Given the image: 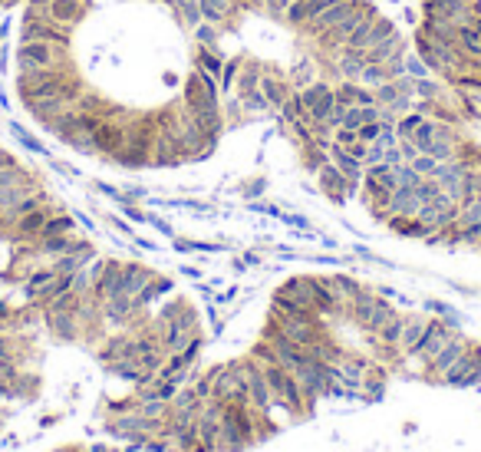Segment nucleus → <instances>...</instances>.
<instances>
[{"label":"nucleus","instance_id":"8","mask_svg":"<svg viewBox=\"0 0 481 452\" xmlns=\"http://www.w3.org/2000/svg\"><path fill=\"white\" fill-rule=\"evenodd\" d=\"M468 347H471V340H468L462 330H455V334H451V340H448L445 347L438 350V357H435L429 367H425V376H429L432 383H442V376H445L448 370H451L455 363H458V360H462Z\"/></svg>","mask_w":481,"mask_h":452},{"label":"nucleus","instance_id":"14","mask_svg":"<svg viewBox=\"0 0 481 452\" xmlns=\"http://www.w3.org/2000/svg\"><path fill=\"white\" fill-rule=\"evenodd\" d=\"M122 135H126V122L102 119L99 126H96V149H99L102 159H113L122 149Z\"/></svg>","mask_w":481,"mask_h":452},{"label":"nucleus","instance_id":"33","mask_svg":"<svg viewBox=\"0 0 481 452\" xmlns=\"http://www.w3.org/2000/svg\"><path fill=\"white\" fill-rule=\"evenodd\" d=\"M409 166H412L415 172L422 175V179H432V175H435V168H438V159H432V155H425V152H422V155H419L415 162H409Z\"/></svg>","mask_w":481,"mask_h":452},{"label":"nucleus","instance_id":"37","mask_svg":"<svg viewBox=\"0 0 481 452\" xmlns=\"http://www.w3.org/2000/svg\"><path fill=\"white\" fill-rule=\"evenodd\" d=\"M356 133H360V142H366V146H369V142H376V139H379L382 122H363Z\"/></svg>","mask_w":481,"mask_h":452},{"label":"nucleus","instance_id":"23","mask_svg":"<svg viewBox=\"0 0 481 452\" xmlns=\"http://www.w3.org/2000/svg\"><path fill=\"white\" fill-rule=\"evenodd\" d=\"M382 393H386V370L379 363H373V367L366 370L363 383H360V400L376 403V400H382Z\"/></svg>","mask_w":481,"mask_h":452},{"label":"nucleus","instance_id":"24","mask_svg":"<svg viewBox=\"0 0 481 452\" xmlns=\"http://www.w3.org/2000/svg\"><path fill=\"white\" fill-rule=\"evenodd\" d=\"M7 129H10V135H14V139H17L27 152H34V155H40V159H50V149H47V146H43L34 133H27V129H23V122L10 119V122H7Z\"/></svg>","mask_w":481,"mask_h":452},{"label":"nucleus","instance_id":"30","mask_svg":"<svg viewBox=\"0 0 481 452\" xmlns=\"http://www.w3.org/2000/svg\"><path fill=\"white\" fill-rule=\"evenodd\" d=\"M191 36H195V43H198V47H218L221 27H215V23H204V20H201L198 27L191 30Z\"/></svg>","mask_w":481,"mask_h":452},{"label":"nucleus","instance_id":"27","mask_svg":"<svg viewBox=\"0 0 481 452\" xmlns=\"http://www.w3.org/2000/svg\"><path fill=\"white\" fill-rule=\"evenodd\" d=\"M244 67V56H231V60H224V69H221V96L224 93H234V83H237V73Z\"/></svg>","mask_w":481,"mask_h":452},{"label":"nucleus","instance_id":"34","mask_svg":"<svg viewBox=\"0 0 481 452\" xmlns=\"http://www.w3.org/2000/svg\"><path fill=\"white\" fill-rule=\"evenodd\" d=\"M366 119H363V106H347L343 113V129H360Z\"/></svg>","mask_w":481,"mask_h":452},{"label":"nucleus","instance_id":"38","mask_svg":"<svg viewBox=\"0 0 481 452\" xmlns=\"http://www.w3.org/2000/svg\"><path fill=\"white\" fill-rule=\"evenodd\" d=\"M399 152H402V162H415V159L422 155L412 139H399Z\"/></svg>","mask_w":481,"mask_h":452},{"label":"nucleus","instance_id":"41","mask_svg":"<svg viewBox=\"0 0 481 452\" xmlns=\"http://www.w3.org/2000/svg\"><path fill=\"white\" fill-rule=\"evenodd\" d=\"M182 274H185V278H191V281H201V278H204L201 268H191V264H182Z\"/></svg>","mask_w":481,"mask_h":452},{"label":"nucleus","instance_id":"29","mask_svg":"<svg viewBox=\"0 0 481 452\" xmlns=\"http://www.w3.org/2000/svg\"><path fill=\"white\" fill-rule=\"evenodd\" d=\"M310 20V7H307V0H294L290 7H287V14H283V23H290V27H297L303 30V23Z\"/></svg>","mask_w":481,"mask_h":452},{"label":"nucleus","instance_id":"2","mask_svg":"<svg viewBox=\"0 0 481 452\" xmlns=\"http://www.w3.org/2000/svg\"><path fill=\"white\" fill-rule=\"evenodd\" d=\"M396 314H399L396 304L386 301V297H379V294H376V291H369V287H363V294L349 304V320H353V324H356L366 337L379 334L382 327L396 317Z\"/></svg>","mask_w":481,"mask_h":452},{"label":"nucleus","instance_id":"19","mask_svg":"<svg viewBox=\"0 0 481 452\" xmlns=\"http://www.w3.org/2000/svg\"><path fill=\"white\" fill-rule=\"evenodd\" d=\"M172 291H175V284H172V278H162V274H152V281L145 287H142V291H139V294H135L132 301H135V307H139V310H149L152 304L155 301H162V297H165V294H172Z\"/></svg>","mask_w":481,"mask_h":452},{"label":"nucleus","instance_id":"13","mask_svg":"<svg viewBox=\"0 0 481 452\" xmlns=\"http://www.w3.org/2000/svg\"><path fill=\"white\" fill-rule=\"evenodd\" d=\"M435 10V14H445L455 27H465V20L478 10V0H422V14Z\"/></svg>","mask_w":481,"mask_h":452},{"label":"nucleus","instance_id":"42","mask_svg":"<svg viewBox=\"0 0 481 452\" xmlns=\"http://www.w3.org/2000/svg\"><path fill=\"white\" fill-rule=\"evenodd\" d=\"M402 17H406V23H409V27H419V23H422V20H419V14H415L412 7H406V10H402Z\"/></svg>","mask_w":481,"mask_h":452},{"label":"nucleus","instance_id":"10","mask_svg":"<svg viewBox=\"0 0 481 452\" xmlns=\"http://www.w3.org/2000/svg\"><path fill=\"white\" fill-rule=\"evenodd\" d=\"M327 67H330V76H336V80H353V83H356L360 73H363V67H366V53L343 47V50H336L327 56Z\"/></svg>","mask_w":481,"mask_h":452},{"label":"nucleus","instance_id":"18","mask_svg":"<svg viewBox=\"0 0 481 452\" xmlns=\"http://www.w3.org/2000/svg\"><path fill=\"white\" fill-rule=\"evenodd\" d=\"M261 93H264V100L270 102V109L277 113L283 102L290 100L294 86H290V80H283V76H277V73H264V76H261Z\"/></svg>","mask_w":481,"mask_h":452},{"label":"nucleus","instance_id":"28","mask_svg":"<svg viewBox=\"0 0 481 452\" xmlns=\"http://www.w3.org/2000/svg\"><path fill=\"white\" fill-rule=\"evenodd\" d=\"M396 30H399L396 23H392L389 17H382V14H379V17L373 20V30H369V43H366V50H369V47H376V43H382L386 36H389V34H396Z\"/></svg>","mask_w":481,"mask_h":452},{"label":"nucleus","instance_id":"36","mask_svg":"<svg viewBox=\"0 0 481 452\" xmlns=\"http://www.w3.org/2000/svg\"><path fill=\"white\" fill-rule=\"evenodd\" d=\"M333 142H336V146H343V149H349V146H356V142H360V133H356V129H343V126H340V129L333 133Z\"/></svg>","mask_w":481,"mask_h":452},{"label":"nucleus","instance_id":"9","mask_svg":"<svg viewBox=\"0 0 481 452\" xmlns=\"http://www.w3.org/2000/svg\"><path fill=\"white\" fill-rule=\"evenodd\" d=\"M43 327L60 343H73V340L83 337V320L76 310H43Z\"/></svg>","mask_w":481,"mask_h":452},{"label":"nucleus","instance_id":"16","mask_svg":"<svg viewBox=\"0 0 481 452\" xmlns=\"http://www.w3.org/2000/svg\"><path fill=\"white\" fill-rule=\"evenodd\" d=\"M23 109H27V116H34L40 122V129L43 126H50L56 116H63L67 109H73L67 100H60V96H47V100H30L23 102Z\"/></svg>","mask_w":481,"mask_h":452},{"label":"nucleus","instance_id":"26","mask_svg":"<svg viewBox=\"0 0 481 452\" xmlns=\"http://www.w3.org/2000/svg\"><path fill=\"white\" fill-rule=\"evenodd\" d=\"M360 86H366V89H379L382 83H392V76H389V69H386V63H366L363 73H360V80H356Z\"/></svg>","mask_w":481,"mask_h":452},{"label":"nucleus","instance_id":"15","mask_svg":"<svg viewBox=\"0 0 481 452\" xmlns=\"http://www.w3.org/2000/svg\"><path fill=\"white\" fill-rule=\"evenodd\" d=\"M86 14H89V3L86 0H53L50 3V17L56 23H63L67 30H76L86 20Z\"/></svg>","mask_w":481,"mask_h":452},{"label":"nucleus","instance_id":"39","mask_svg":"<svg viewBox=\"0 0 481 452\" xmlns=\"http://www.w3.org/2000/svg\"><path fill=\"white\" fill-rule=\"evenodd\" d=\"M396 83V89L402 93V96H415V76H409V73H402L399 80H392Z\"/></svg>","mask_w":481,"mask_h":452},{"label":"nucleus","instance_id":"12","mask_svg":"<svg viewBox=\"0 0 481 452\" xmlns=\"http://www.w3.org/2000/svg\"><path fill=\"white\" fill-rule=\"evenodd\" d=\"M425 330H429V314L409 310V314H406V327H402V340H399L402 357H412V353L419 350V343L425 340Z\"/></svg>","mask_w":481,"mask_h":452},{"label":"nucleus","instance_id":"21","mask_svg":"<svg viewBox=\"0 0 481 452\" xmlns=\"http://www.w3.org/2000/svg\"><path fill=\"white\" fill-rule=\"evenodd\" d=\"M261 76H264V63L244 60V67H241V73H237V83H234V96L244 100V96H250V93H257V89H261Z\"/></svg>","mask_w":481,"mask_h":452},{"label":"nucleus","instance_id":"1","mask_svg":"<svg viewBox=\"0 0 481 452\" xmlns=\"http://www.w3.org/2000/svg\"><path fill=\"white\" fill-rule=\"evenodd\" d=\"M204 380L211 386V400L224 403V406H248V373H244V360H231L221 367L208 370Z\"/></svg>","mask_w":481,"mask_h":452},{"label":"nucleus","instance_id":"44","mask_svg":"<svg viewBox=\"0 0 481 452\" xmlns=\"http://www.w3.org/2000/svg\"><path fill=\"white\" fill-rule=\"evenodd\" d=\"M86 3H93V0H86Z\"/></svg>","mask_w":481,"mask_h":452},{"label":"nucleus","instance_id":"35","mask_svg":"<svg viewBox=\"0 0 481 452\" xmlns=\"http://www.w3.org/2000/svg\"><path fill=\"white\" fill-rule=\"evenodd\" d=\"M290 3H294V0H261V7H264L274 20H283V14H287V7H290Z\"/></svg>","mask_w":481,"mask_h":452},{"label":"nucleus","instance_id":"4","mask_svg":"<svg viewBox=\"0 0 481 452\" xmlns=\"http://www.w3.org/2000/svg\"><path fill=\"white\" fill-rule=\"evenodd\" d=\"M14 63H17V73H30V69L67 67V63H73V56H69V47H60V43L17 40V47H14Z\"/></svg>","mask_w":481,"mask_h":452},{"label":"nucleus","instance_id":"5","mask_svg":"<svg viewBox=\"0 0 481 452\" xmlns=\"http://www.w3.org/2000/svg\"><path fill=\"white\" fill-rule=\"evenodd\" d=\"M455 330H458V327H451L448 320L432 317V314H429V330H425V340H422V343H419V350H415L412 357H406V360L422 363V373H425V367H429L432 360L438 357V350H442L448 340H451V334H455Z\"/></svg>","mask_w":481,"mask_h":452},{"label":"nucleus","instance_id":"17","mask_svg":"<svg viewBox=\"0 0 481 452\" xmlns=\"http://www.w3.org/2000/svg\"><path fill=\"white\" fill-rule=\"evenodd\" d=\"M366 53V63H389V60H399V56H406L409 53V47H406V36L399 34H389L382 43H376V47H369Z\"/></svg>","mask_w":481,"mask_h":452},{"label":"nucleus","instance_id":"3","mask_svg":"<svg viewBox=\"0 0 481 452\" xmlns=\"http://www.w3.org/2000/svg\"><path fill=\"white\" fill-rule=\"evenodd\" d=\"M17 40H40V43H60V47H73V30L50 17V7H23L20 14V30Z\"/></svg>","mask_w":481,"mask_h":452},{"label":"nucleus","instance_id":"40","mask_svg":"<svg viewBox=\"0 0 481 452\" xmlns=\"http://www.w3.org/2000/svg\"><path fill=\"white\" fill-rule=\"evenodd\" d=\"M264 188H267V182H264V179H257V182L244 185V188H241V195H244V199H257V195H261Z\"/></svg>","mask_w":481,"mask_h":452},{"label":"nucleus","instance_id":"22","mask_svg":"<svg viewBox=\"0 0 481 452\" xmlns=\"http://www.w3.org/2000/svg\"><path fill=\"white\" fill-rule=\"evenodd\" d=\"M191 67L204 73V76H215L221 80V69H224V56L218 53V47H198L195 56H191Z\"/></svg>","mask_w":481,"mask_h":452},{"label":"nucleus","instance_id":"31","mask_svg":"<svg viewBox=\"0 0 481 452\" xmlns=\"http://www.w3.org/2000/svg\"><path fill=\"white\" fill-rule=\"evenodd\" d=\"M406 73H409V76H415V80H425V76H432L429 63H425V60H422L415 50L406 53Z\"/></svg>","mask_w":481,"mask_h":452},{"label":"nucleus","instance_id":"43","mask_svg":"<svg viewBox=\"0 0 481 452\" xmlns=\"http://www.w3.org/2000/svg\"><path fill=\"white\" fill-rule=\"evenodd\" d=\"M389 3H399V0H389Z\"/></svg>","mask_w":481,"mask_h":452},{"label":"nucleus","instance_id":"20","mask_svg":"<svg viewBox=\"0 0 481 452\" xmlns=\"http://www.w3.org/2000/svg\"><path fill=\"white\" fill-rule=\"evenodd\" d=\"M152 274H155V271H149L145 264H139V261H122V294H126V297H135V294L152 281Z\"/></svg>","mask_w":481,"mask_h":452},{"label":"nucleus","instance_id":"11","mask_svg":"<svg viewBox=\"0 0 481 452\" xmlns=\"http://www.w3.org/2000/svg\"><path fill=\"white\" fill-rule=\"evenodd\" d=\"M314 175H316V182H320V192H323V195H327L330 201H336V205H343V201H347L349 195L356 192V188H353V185H349L347 179H343V172H340V168L333 166V162L320 166V168L314 172Z\"/></svg>","mask_w":481,"mask_h":452},{"label":"nucleus","instance_id":"6","mask_svg":"<svg viewBox=\"0 0 481 452\" xmlns=\"http://www.w3.org/2000/svg\"><path fill=\"white\" fill-rule=\"evenodd\" d=\"M300 102H303V113L310 122H323L336 109V89L327 80H316L307 89H300Z\"/></svg>","mask_w":481,"mask_h":452},{"label":"nucleus","instance_id":"7","mask_svg":"<svg viewBox=\"0 0 481 452\" xmlns=\"http://www.w3.org/2000/svg\"><path fill=\"white\" fill-rule=\"evenodd\" d=\"M442 383L455 386V389H471V386H481V347H478V343H471V347L465 350L462 360H458V363H455V367L442 376Z\"/></svg>","mask_w":481,"mask_h":452},{"label":"nucleus","instance_id":"32","mask_svg":"<svg viewBox=\"0 0 481 452\" xmlns=\"http://www.w3.org/2000/svg\"><path fill=\"white\" fill-rule=\"evenodd\" d=\"M373 93H376V106H382V109H386V106H392V102L402 96V93L396 89V83H382L379 89H373Z\"/></svg>","mask_w":481,"mask_h":452},{"label":"nucleus","instance_id":"25","mask_svg":"<svg viewBox=\"0 0 481 452\" xmlns=\"http://www.w3.org/2000/svg\"><path fill=\"white\" fill-rule=\"evenodd\" d=\"M310 83H316V63L303 56V60L294 63V69H290V86H294V93H300V89H307Z\"/></svg>","mask_w":481,"mask_h":452}]
</instances>
